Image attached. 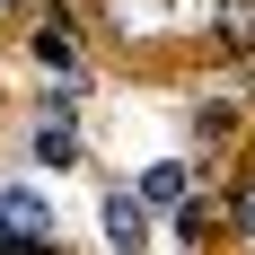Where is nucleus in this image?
I'll use <instances>...</instances> for the list:
<instances>
[{"instance_id":"39448f33","label":"nucleus","mask_w":255,"mask_h":255,"mask_svg":"<svg viewBox=\"0 0 255 255\" xmlns=\"http://www.w3.org/2000/svg\"><path fill=\"white\" fill-rule=\"evenodd\" d=\"M211 26H220V53H255V0H211Z\"/></svg>"},{"instance_id":"423d86ee","label":"nucleus","mask_w":255,"mask_h":255,"mask_svg":"<svg viewBox=\"0 0 255 255\" xmlns=\"http://www.w3.org/2000/svg\"><path fill=\"white\" fill-rule=\"evenodd\" d=\"M185 124H194V141H203V150H229V132H238V106H194Z\"/></svg>"},{"instance_id":"f257e3e1","label":"nucleus","mask_w":255,"mask_h":255,"mask_svg":"<svg viewBox=\"0 0 255 255\" xmlns=\"http://www.w3.org/2000/svg\"><path fill=\"white\" fill-rule=\"evenodd\" d=\"M97 211H106V238H115V255H150V203H141V194H124V185H115Z\"/></svg>"},{"instance_id":"9d476101","label":"nucleus","mask_w":255,"mask_h":255,"mask_svg":"<svg viewBox=\"0 0 255 255\" xmlns=\"http://www.w3.org/2000/svg\"><path fill=\"white\" fill-rule=\"evenodd\" d=\"M0 9H26V0H0Z\"/></svg>"},{"instance_id":"0eeeda50","label":"nucleus","mask_w":255,"mask_h":255,"mask_svg":"<svg viewBox=\"0 0 255 255\" xmlns=\"http://www.w3.org/2000/svg\"><path fill=\"white\" fill-rule=\"evenodd\" d=\"M220 211H229V229H238V238H255V176H238Z\"/></svg>"},{"instance_id":"7ed1b4c3","label":"nucleus","mask_w":255,"mask_h":255,"mask_svg":"<svg viewBox=\"0 0 255 255\" xmlns=\"http://www.w3.org/2000/svg\"><path fill=\"white\" fill-rule=\"evenodd\" d=\"M0 220H18V229H35V238H53V203L35 194V185H0Z\"/></svg>"},{"instance_id":"20e7f679","label":"nucleus","mask_w":255,"mask_h":255,"mask_svg":"<svg viewBox=\"0 0 255 255\" xmlns=\"http://www.w3.org/2000/svg\"><path fill=\"white\" fill-rule=\"evenodd\" d=\"M35 62H44V71H79V26L71 18H44L35 26Z\"/></svg>"},{"instance_id":"6e6552de","label":"nucleus","mask_w":255,"mask_h":255,"mask_svg":"<svg viewBox=\"0 0 255 255\" xmlns=\"http://www.w3.org/2000/svg\"><path fill=\"white\" fill-rule=\"evenodd\" d=\"M0 255H62V247L35 238V229H18V220H0Z\"/></svg>"},{"instance_id":"1a4fd4ad","label":"nucleus","mask_w":255,"mask_h":255,"mask_svg":"<svg viewBox=\"0 0 255 255\" xmlns=\"http://www.w3.org/2000/svg\"><path fill=\"white\" fill-rule=\"evenodd\" d=\"M211 220H220L211 203H176V229H185V238H211Z\"/></svg>"},{"instance_id":"f03ea898","label":"nucleus","mask_w":255,"mask_h":255,"mask_svg":"<svg viewBox=\"0 0 255 255\" xmlns=\"http://www.w3.org/2000/svg\"><path fill=\"white\" fill-rule=\"evenodd\" d=\"M132 194L150 211H176V203H194V167H185V158H150V167L132 176Z\"/></svg>"}]
</instances>
